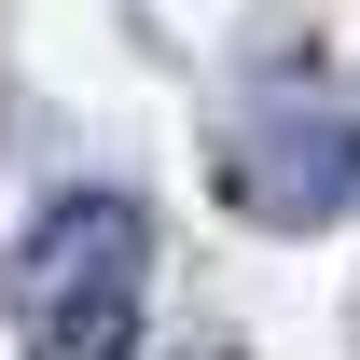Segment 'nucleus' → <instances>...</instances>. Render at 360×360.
<instances>
[{
    "instance_id": "1",
    "label": "nucleus",
    "mask_w": 360,
    "mask_h": 360,
    "mask_svg": "<svg viewBox=\"0 0 360 360\" xmlns=\"http://www.w3.org/2000/svg\"><path fill=\"white\" fill-rule=\"evenodd\" d=\"M153 305V222L125 194H56L14 236V347L28 360H125Z\"/></svg>"
},
{
    "instance_id": "2",
    "label": "nucleus",
    "mask_w": 360,
    "mask_h": 360,
    "mask_svg": "<svg viewBox=\"0 0 360 360\" xmlns=\"http://www.w3.org/2000/svg\"><path fill=\"white\" fill-rule=\"evenodd\" d=\"M222 194H236L264 236L347 222V208H360V111L319 97V84H264V97L222 125Z\"/></svg>"
}]
</instances>
